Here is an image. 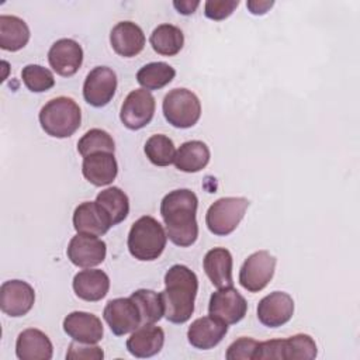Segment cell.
<instances>
[{
    "label": "cell",
    "instance_id": "1",
    "mask_svg": "<svg viewBox=\"0 0 360 360\" xmlns=\"http://www.w3.org/2000/svg\"><path fill=\"white\" fill-rule=\"evenodd\" d=\"M198 198L188 188L167 193L160 202V215L165 221L167 238L180 248L191 246L198 238L197 225Z\"/></svg>",
    "mask_w": 360,
    "mask_h": 360
},
{
    "label": "cell",
    "instance_id": "2",
    "mask_svg": "<svg viewBox=\"0 0 360 360\" xmlns=\"http://www.w3.org/2000/svg\"><path fill=\"white\" fill-rule=\"evenodd\" d=\"M198 278L184 264L172 266L165 274V290L160 292L165 316L172 323L187 322L194 312Z\"/></svg>",
    "mask_w": 360,
    "mask_h": 360
},
{
    "label": "cell",
    "instance_id": "3",
    "mask_svg": "<svg viewBox=\"0 0 360 360\" xmlns=\"http://www.w3.org/2000/svg\"><path fill=\"white\" fill-rule=\"evenodd\" d=\"M167 235L163 225L150 215H143L136 219L128 233V250L141 260H156L165 250Z\"/></svg>",
    "mask_w": 360,
    "mask_h": 360
},
{
    "label": "cell",
    "instance_id": "4",
    "mask_svg": "<svg viewBox=\"0 0 360 360\" xmlns=\"http://www.w3.org/2000/svg\"><path fill=\"white\" fill-rule=\"evenodd\" d=\"M82 112L77 103L70 97H55L39 111L42 129L53 138H69L80 127Z\"/></svg>",
    "mask_w": 360,
    "mask_h": 360
},
{
    "label": "cell",
    "instance_id": "5",
    "mask_svg": "<svg viewBox=\"0 0 360 360\" xmlns=\"http://www.w3.org/2000/svg\"><path fill=\"white\" fill-rule=\"evenodd\" d=\"M166 121L176 128H191L201 115V103L188 89L177 87L170 90L162 103Z\"/></svg>",
    "mask_w": 360,
    "mask_h": 360
},
{
    "label": "cell",
    "instance_id": "6",
    "mask_svg": "<svg viewBox=\"0 0 360 360\" xmlns=\"http://www.w3.org/2000/svg\"><path fill=\"white\" fill-rule=\"evenodd\" d=\"M249 207V200L243 197H222L210 205L205 214V224L211 233L226 236L232 233Z\"/></svg>",
    "mask_w": 360,
    "mask_h": 360
},
{
    "label": "cell",
    "instance_id": "7",
    "mask_svg": "<svg viewBox=\"0 0 360 360\" xmlns=\"http://www.w3.org/2000/svg\"><path fill=\"white\" fill-rule=\"evenodd\" d=\"M276 257L267 250L252 253L239 270V283L249 292L262 291L273 278Z\"/></svg>",
    "mask_w": 360,
    "mask_h": 360
},
{
    "label": "cell",
    "instance_id": "8",
    "mask_svg": "<svg viewBox=\"0 0 360 360\" xmlns=\"http://www.w3.org/2000/svg\"><path fill=\"white\" fill-rule=\"evenodd\" d=\"M155 107V97L149 90L135 89L125 97L121 105L120 120L128 129H141L152 121Z\"/></svg>",
    "mask_w": 360,
    "mask_h": 360
},
{
    "label": "cell",
    "instance_id": "9",
    "mask_svg": "<svg viewBox=\"0 0 360 360\" xmlns=\"http://www.w3.org/2000/svg\"><path fill=\"white\" fill-rule=\"evenodd\" d=\"M248 311V302L245 297L232 285L218 288L210 297L208 312L211 316L233 325L242 321Z\"/></svg>",
    "mask_w": 360,
    "mask_h": 360
},
{
    "label": "cell",
    "instance_id": "10",
    "mask_svg": "<svg viewBox=\"0 0 360 360\" xmlns=\"http://www.w3.org/2000/svg\"><path fill=\"white\" fill-rule=\"evenodd\" d=\"M117 90V75L108 66H96L83 84V97L93 107L107 105Z\"/></svg>",
    "mask_w": 360,
    "mask_h": 360
},
{
    "label": "cell",
    "instance_id": "11",
    "mask_svg": "<svg viewBox=\"0 0 360 360\" xmlns=\"http://www.w3.org/2000/svg\"><path fill=\"white\" fill-rule=\"evenodd\" d=\"M103 316L117 336L131 333L142 325L139 309L131 297L110 300L104 307Z\"/></svg>",
    "mask_w": 360,
    "mask_h": 360
},
{
    "label": "cell",
    "instance_id": "12",
    "mask_svg": "<svg viewBox=\"0 0 360 360\" xmlns=\"http://www.w3.org/2000/svg\"><path fill=\"white\" fill-rule=\"evenodd\" d=\"M66 255L75 266L82 269H90L104 262L107 255V246L105 242L98 236L77 233L70 239Z\"/></svg>",
    "mask_w": 360,
    "mask_h": 360
},
{
    "label": "cell",
    "instance_id": "13",
    "mask_svg": "<svg viewBox=\"0 0 360 360\" xmlns=\"http://www.w3.org/2000/svg\"><path fill=\"white\" fill-rule=\"evenodd\" d=\"M35 302L34 288L22 280H8L0 287V308L13 318L27 315Z\"/></svg>",
    "mask_w": 360,
    "mask_h": 360
},
{
    "label": "cell",
    "instance_id": "14",
    "mask_svg": "<svg viewBox=\"0 0 360 360\" xmlns=\"http://www.w3.org/2000/svg\"><path fill=\"white\" fill-rule=\"evenodd\" d=\"M48 60L59 76L70 77L83 63V49L75 39L60 38L49 48Z\"/></svg>",
    "mask_w": 360,
    "mask_h": 360
},
{
    "label": "cell",
    "instance_id": "15",
    "mask_svg": "<svg viewBox=\"0 0 360 360\" xmlns=\"http://www.w3.org/2000/svg\"><path fill=\"white\" fill-rule=\"evenodd\" d=\"M294 314V301L284 291H274L263 297L257 305V319L269 328L287 323Z\"/></svg>",
    "mask_w": 360,
    "mask_h": 360
},
{
    "label": "cell",
    "instance_id": "16",
    "mask_svg": "<svg viewBox=\"0 0 360 360\" xmlns=\"http://www.w3.org/2000/svg\"><path fill=\"white\" fill-rule=\"evenodd\" d=\"M63 330L80 343H97L103 339L104 328L98 316L84 311H73L63 319Z\"/></svg>",
    "mask_w": 360,
    "mask_h": 360
},
{
    "label": "cell",
    "instance_id": "17",
    "mask_svg": "<svg viewBox=\"0 0 360 360\" xmlns=\"http://www.w3.org/2000/svg\"><path fill=\"white\" fill-rule=\"evenodd\" d=\"M228 325L211 315L197 318L187 330L188 343L200 350L215 347L226 335Z\"/></svg>",
    "mask_w": 360,
    "mask_h": 360
},
{
    "label": "cell",
    "instance_id": "18",
    "mask_svg": "<svg viewBox=\"0 0 360 360\" xmlns=\"http://www.w3.org/2000/svg\"><path fill=\"white\" fill-rule=\"evenodd\" d=\"M73 226L77 233L101 236L112 226L110 217L96 201H86L73 212Z\"/></svg>",
    "mask_w": 360,
    "mask_h": 360
},
{
    "label": "cell",
    "instance_id": "19",
    "mask_svg": "<svg viewBox=\"0 0 360 360\" xmlns=\"http://www.w3.org/2000/svg\"><path fill=\"white\" fill-rule=\"evenodd\" d=\"M110 44L120 56L134 58L145 46V34L138 24L132 21H121L112 27L110 32Z\"/></svg>",
    "mask_w": 360,
    "mask_h": 360
},
{
    "label": "cell",
    "instance_id": "20",
    "mask_svg": "<svg viewBox=\"0 0 360 360\" xmlns=\"http://www.w3.org/2000/svg\"><path fill=\"white\" fill-rule=\"evenodd\" d=\"M165 343V332L155 323H145L136 328L127 339V349L135 357H152L158 354Z\"/></svg>",
    "mask_w": 360,
    "mask_h": 360
},
{
    "label": "cell",
    "instance_id": "21",
    "mask_svg": "<svg viewBox=\"0 0 360 360\" xmlns=\"http://www.w3.org/2000/svg\"><path fill=\"white\" fill-rule=\"evenodd\" d=\"M82 173L89 183L97 187L112 183L118 173V165L114 153L96 152L83 158Z\"/></svg>",
    "mask_w": 360,
    "mask_h": 360
},
{
    "label": "cell",
    "instance_id": "22",
    "mask_svg": "<svg viewBox=\"0 0 360 360\" xmlns=\"http://www.w3.org/2000/svg\"><path fill=\"white\" fill-rule=\"evenodd\" d=\"M15 354L20 360H51L53 346L42 330L28 328L17 338Z\"/></svg>",
    "mask_w": 360,
    "mask_h": 360
},
{
    "label": "cell",
    "instance_id": "23",
    "mask_svg": "<svg viewBox=\"0 0 360 360\" xmlns=\"http://www.w3.org/2000/svg\"><path fill=\"white\" fill-rule=\"evenodd\" d=\"M75 294L89 302H96L104 298L110 290V277L98 269H87L79 271L73 277Z\"/></svg>",
    "mask_w": 360,
    "mask_h": 360
},
{
    "label": "cell",
    "instance_id": "24",
    "mask_svg": "<svg viewBox=\"0 0 360 360\" xmlns=\"http://www.w3.org/2000/svg\"><path fill=\"white\" fill-rule=\"evenodd\" d=\"M232 255L225 248H214L208 250L202 260L207 277L217 288L233 284L232 280Z\"/></svg>",
    "mask_w": 360,
    "mask_h": 360
},
{
    "label": "cell",
    "instance_id": "25",
    "mask_svg": "<svg viewBox=\"0 0 360 360\" xmlns=\"http://www.w3.org/2000/svg\"><path fill=\"white\" fill-rule=\"evenodd\" d=\"M210 156V149L202 141H187L176 150L173 163L184 173H195L208 165Z\"/></svg>",
    "mask_w": 360,
    "mask_h": 360
},
{
    "label": "cell",
    "instance_id": "26",
    "mask_svg": "<svg viewBox=\"0 0 360 360\" xmlns=\"http://www.w3.org/2000/svg\"><path fill=\"white\" fill-rule=\"evenodd\" d=\"M30 41V28L27 22L17 17L1 14L0 15V48L4 51L15 52L24 48Z\"/></svg>",
    "mask_w": 360,
    "mask_h": 360
},
{
    "label": "cell",
    "instance_id": "27",
    "mask_svg": "<svg viewBox=\"0 0 360 360\" xmlns=\"http://www.w3.org/2000/svg\"><path fill=\"white\" fill-rule=\"evenodd\" d=\"M150 45L155 52L163 56L177 55L184 45L183 31L173 24H160L150 34Z\"/></svg>",
    "mask_w": 360,
    "mask_h": 360
},
{
    "label": "cell",
    "instance_id": "28",
    "mask_svg": "<svg viewBox=\"0 0 360 360\" xmlns=\"http://www.w3.org/2000/svg\"><path fill=\"white\" fill-rule=\"evenodd\" d=\"M96 202L110 217L112 226L122 222L129 212L128 195L120 187H108L100 191L96 197Z\"/></svg>",
    "mask_w": 360,
    "mask_h": 360
},
{
    "label": "cell",
    "instance_id": "29",
    "mask_svg": "<svg viewBox=\"0 0 360 360\" xmlns=\"http://www.w3.org/2000/svg\"><path fill=\"white\" fill-rule=\"evenodd\" d=\"M176 76V70L166 62H150L143 65L138 73L136 80L145 90H159L169 84Z\"/></svg>",
    "mask_w": 360,
    "mask_h": 360
},
{
    "label": "cell",
    "instance_id": "30",
    "mask_svg": "<svg viewBox=\"0 0 360 360\" xmlns=\"http://www.w3.org/2000/svg\"><path fill=\"white\" fill-rule=\"evenodd\" d=\"M131 300L136 304L139 309L142 325L156 323L165 315V307L160 292L141 288L131 294Z\"/></svg>",
    "mask_w": 360,
    "mask_h": 360
},
{
    "label": "cell",
    "instance_id": "31",
    "mask_svg": "<svg viewBox=\"0 0 360 360\" xmlns=\"http://www.w3.org/2000/svg\"><path fill=\"white\" fill-rule=\"evenodd\" d=\"M316 353V343L309 335L297 333L281 339V360H312Z\"/></svg>",
    "mask_w": 360,
    "mask_h": 360
},
{
    "label": "cell",
    "instance_id": "32",
    "mask_svg": "<svg viewBox=\"0 0 360 360\" xmlns=\"http://www.w3.org/2000/svg\"><path fill=\"white\" fill-rule=\"evenodd\" d=\"M143 150L146 158L155 166H169L170 163H173L174 155H176L173 141L163 134L152 135L145 142Z\"/></svg>",
    "mask_w": 360,
    "mask_h": 360
},
{
    "label": "cell",
    "instance_id": "33",
    "mask_svg": "<svg viewBox=\"0 0 360 360\" xmlns=\"http://www.w3.org/2000/svg\"><path fill=\"white\" fill-rule=\"evenodd\" d=\"M115 142L112 136L100 128H93L87 131L77 142V152L86 158L96 152H110L114 153Z\"/></svg>",
    "mask_w": 360,
    "mask_h": 360
},
{
    "label": "cell",
    "instance_id": "34",
    "mask_svg": "<svg viewBox=\"0 0 360 360\" xmlns=\"http://www.w3.org/2000/svg\"><path fill=\"white\" fill-rule=\"evenodd\" d=\"M21 77L25 87L32 93L46 91L52 89L55 84L53 73L41 65L31 63L24 66L21 72Z\"/></svg>",
    "mask_w": 360,
    "mask_h": 360
},
{
    "label": "cell",
    "instance_id": "35",
    "mask_svg": "<svg viewBox=\"0 0 360 360\" xmlns=\"http://www.w3.org/2000/svg\"><path fill=\"white\" fill-rule=\"evenodd\" d=\"M257 343L255 339L240 338L229 345L225 357L228 360H253Z\"/></svg>",
    "mask_w": 360,
    "mask_h": 360
},
{
    "label": "cell",
    "instance_id": "36",
    "mask_svg": "<svg viewBox=\"0 0 360 360\" xmlns=\"http://www.w3.org/2000/svg\"><path fill=\"white\" fill-rule=\"evenodd\" d=\"M104 357V352L101 350V347L96 346V343H80L73 340L69 345L68 353H66V359L69 360H101Z\"/></svg>",
    "mask_w": 360,
    "mask_h": 360
},
{
    "label": "cell",
    "instance_id": "37",
    "mask_svg": "<svg viewBox=\"0 0 360 360\" xmlns=\"http://www.w3.org/2000/svg\"><path fill=\"white\" fill-rule=\"evenodd\" d=\"M238 6V0H208L204 4V14L210 20L221 21L229 17Z\"/></svg>",
    "mask_w": 360,
    "mask_h": 360
},
{
    "label": "cell",
    "instance_id": "38",
    "mask_svg": "<svg viewBox=\"0 0 360 360\" xmlns=\"http://www.w3.org/2000/svg\"><path fill=\"white\" fill-rule=\"evenodd\" d=\"M173 6L180 14L188 15L195 11V8L200 6V1H191V0H180V1H173Z\"/></svg>",
    "mask_w": 360,
    "mask_h": 360
},
{
    "label": "cell",
    "instance_id": "39",
    "mask_svg": "<svg viewBox=\"0 0 360 360\" xmlns=\"http://www.w3.org/2000/svg\"><path fill=\"white\" fill-rule=\"evenodd\" d=\"M274 3L273 1H257V0H252V1H248L246 6L249 8V11L255 15H262L264 14Z\"/></svg>",
    "mask_w": 360,
    "mask_h": 360
}]
</instances>
